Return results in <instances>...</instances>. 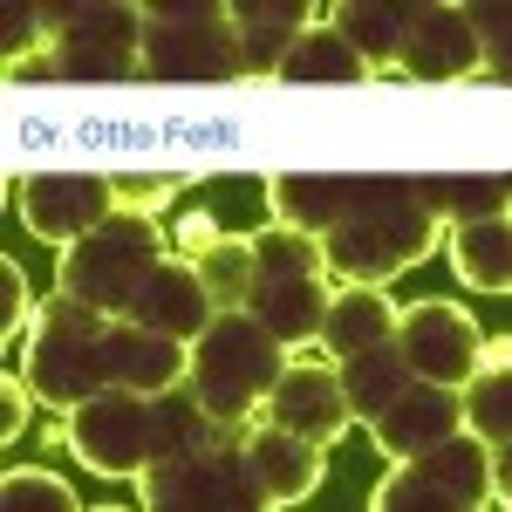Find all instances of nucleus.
<instances>
[{
    "label": "nucleus",
    "instance_id": "obj_1",
    "mask_svg": "<svg viewBox=\"0 0 512 512\" xmlns=\"http://www.w3.org/2000/svg\"><path fill=\"white\" fill-rule=\"evenodd\" d=\"M280 369H287V349H280L260 321L253 315H219L192 342L185 390L205 403V417H212L219 431H239V424L267 403V390L280 383Z\"/></svg>",
    "mask_w": 512,
    "mask_h": 512
},
{
    "label": "nucleus",
    "instance_id": "obj_2",
    "mask_svg": "<svg viewBox=\"0 0 512 512\" xmlns=\"http://www.w3.org/2000/svg\"><path fill=\"white\" fill-rule=\"evenodd\" d=\"M158 267H164L158 219H151V212H110L89 239H76V246L62 253V287H55V294H69L82 308L123 321L137 308V294L151 287Z\"/></svg>",
    "mask_w": 512,
    "mask_h": 512
},
{
    "label": "nucleus",
    "instance_id": "obj_3",
    "mask_svg": "<svg viewBox=\"0 0 512 512\" xmlns=\"http://www.w3.org/2000/svg\"><path fill=\"white\" fill-rule=\"evenodd\" d=\"M103 335H110V315L82 308V301H69V294H48L35 342H28V355H21V369H28V383H35L41 403L76 410V403H89L96 390H110Z\"/></svg>",
    "mask_w": 512,
    "mask_h": 512
},
{
    "label": "nucleus",
    "instance_id": "obj_4",
    "mask_svg": "<svg viewBox=\"0 0 512 512\" xmlns=\"http://www.w3.org/2000/svg\"><path fill=\"white\" fill-rule=\"evenodd\" d=\"M41 21L55 28V55L41 62V76L62 82H123L144 76V28L151 7H41Z\"/></svg>",
    "mask_w": 512,
    "mask_h": 512
},
{
    "label": "nucleus",
    "instance_id": "obj_5",
    "mask_svg": "<svg viewBox=\"0 0 512 512\" xmlns=\"http://www.w3.org/2000/svg\"><path fill=\"white\" fill-rule=\"evenodd\" d=\"M144 76L158 82H233L239 76V21L233 7H151L144 28Z\"/></svg>",
    "mask_w": 512,
    "mask_h": 512
},
{
    "label": "nucleus",
    "instance_id": "obj_6",
    "mask_svg": "<svg viewBox=\"0 0 512 512\" xmlns=\"http://www.w3.org/2000/svg\"><path fill=\"white\" fill-rule=\"evenodd\" d=\"M69 444H76L82 465L110 478H137L151 458H164V424H158V396H137L110 383L96 390L89 403L69 410Z\"/></svg>",
    "mask_w": 512,
    "mask_h": 512
},
{
    "label": "nucleus",
    "instance_id": "obj_7",
    "mask_svg": "<svg viewBox=\"0 0 512 512\" xmlns=\"http://www.w3.org/2000/svg\"><path fill=\"white\" fill-rule=\"evenodd\" d=\"M137 499L158 512H246L260 506L253 485H246V465L233 451H171V458H151L137 472Z\"/></svg>",
    "mask_w": 512,
    "mask_h": 512
},
{
    "label": "nucleus",
    "instance_id": "obj_8",
    "mask_svg": "<svg viewBox=\"0 0 512 512\" xmlns=\"http://www.w3.org/2000/svg\"><path fill=\"white\" fill-rule=\"evenodd\" d=\"M396 355L410 362V376L444 383V390H465L478 376V328L472 315L444 308V301H417V308H396Z\"/></svg>",
    "mask_w": 512,
    "mask_h": 512
},
{
    "label": "nucleus",
    "instance_id": "obj_9",
    "mask_svg": "<svg viewBox=\"0 0 512 512\" xmlns=\"http://www.w3.org/2000/svg\"><path fill=\"white\" fill-rule=\"evenodd\" d=\"M110 212H117V185H110V178H89V171H41V178L21 185V219H28L48 246L89 239Z\"/></svg>",
    "mask_w": 512,
    "mask_h": 512
},
{
    "label": "nucleus",
    "instance_id": "obj_10",
    "mask_svg": "<svg viewBox=\"0 0 512 512\" xmlns=\"http://www.w3.org/2000/svg\"><path fill=\"white\" fill-rule=\"evenodd\" d=\"M321 451H328V444H315V437L260 424V431L239 444V465H246L253 499H260V506H294V499H308L321 485Z\"/></svg>",
    "mask_w": 512,
    "mask_h": 512
},
{
    "label": "nucleus",
    "instance_id": "obj_11",
    "mask_svg": "<svg viewBox=\"0 0 512 512\" xmlns=\"http://www.w3.org/2000/svg\"><path fill=\"white\" fill-rule=\"evenodd\" d=\"M396 69L417 82H458L478 69V35L465 7H410V28L396 48Z\"/></svg>",
    "mask_w": 512,
    "mask_h": 512
},
{
    "label": "nucleus",
    "instance_id": "obj_12",
    "mask_svg": "<svg viewBox=\"0 0 512 512\" xmlns=\"http://www.w3.org/2000/svg\"><path fill=\"white\" fill-rule=\"evenodd\" d=\"M267 424H280V431H294V437H315V444H335L355 417H349V403H342L335 369H301V362H287L280 383L267 390Z\"/></svg>",
    "mask_w": 512,
    "mask_h": 512
},
{
    "label": "nucleus",
    "instance_id": "obj_13",
    "mask_svg": "<svg viewBox=\"0 0 512 512\" xmlns=\"http://www.w3.org/2000/svg\"><path fill=\"white\" fill-rule=\"evenodd\" d=\"M103 355H110V383H123V390H137V396L178 390L185 369H192V342H171V335L144 328V321H110Z\"/></svg>",
    "mask_w": 512,
    "mask_h": 512
},
{
    "label": "nucleus",
    "instance_id": "obj_14",
    "mask_svg": "<svg viewBox=\"0 0 512 512\" xmlns=\"http://www.w3.org/2000/svg\"><path fill=\"white\" fill-rule=\"evenodd\" d=\"M369 431H376V444H383L390 458H417V451H431L437 437L465 431V417H458V390L410 376L390 410H383V417H369Z\"/></svg>",
    "mask_w": 512,
    "mask_h": 512
},
{
    "label": "nucleus",
    "instance_id": "obj_15",
    "mask_svg": "<svg viewBox=\"0 0 512 512\" xmlns=\"http://www.w3.org/2000/svg\"><path fill=\"white\" fill-rule=\"evenodd\" d=\"M123 321H144V328H158L171 342H198V335L219 321V308H212V294H205V280H198L192 260H171V253H164V267L151 274V287L137 294V308Z\"/></svg>",
    "mask_w": 512,
    "mask_h": 512
},
{
    "label": "nucleus",
    "instance_id": "obj_16",
    "mask_svg": "<svg viewBox=\"0 0 512 512\" xmlns=\"http://www.w3.org/2000/svg\"><path fill=\"white\" fill-rule=\"evenodd\" d=\"M403 472L437 485L451 512H472V506H492V444H478L472 431H451L437 437L431 451H417V458H403Z\"/></svg>",
    "mask_w": 512,
    "mask_h": 512
},
{
    "label": "nucleus",
    "instance_id": "obj_17",
    "mask_svg": "<svg viewBox=\"0 0 512 512\" xmlns=\"http://www.w3.org/2000/svg\"><path fill=\"white\" fill-rule=\"evenodd\" d=\"M267 205L287 233H308L321 246V233H335L342 219L355 212V178H335V171H280L267 178Z\"/></svg>",
    "mask_w": 512,
    "mask_h": 512
},
{
    "label": "nucleus",
    "instance_id": "obj_18",
    "mask_svg": "<svg viewBox=\"0 0 512 512\" xmlns=\"http://www.w3.org/2000/svg\"><path fill=\"white\" fill-rule=\"evenodd\" d=\"M246 315L260 321V328L274 335L280 349H294V342H315V335H321V315H328V287H321V274L260 280V287H253V301H246Z\"/></svg>",
    "mask_w": 512,
    "mask_h": 512
},
{
    "label": "nucleus",
    "instance_id": "obj_19",
    "mask_svg": "<svg viewBox=\"0 0 512 512\" xmlns=\"http://www.w3.org/2000/svg\"><path fill=\"white\" fill-rule=\"evenodd\" d=\"M390 335H396V301L383 294V287H342V294H328L321 349L335 355V362L376 349V342H390Z\"/></svg>",
    "mask_w": 512,
    "mask_h": 512
},
{
    "label": "nucleus",
    "instance_id": "obj_20",
    "mask_svg": "<svg viewBox=\"0 0 512 512\" xmlns=\"http://www.w3.org/2000/svg\"><path fill=\"white\" fill-rule=\"evenodd\" d=\"M335 383H342V403H349L355 424H369V417H383L403 383H410V362L396 355V342H376V349L349 355V362H335Z\"/></svg>",
    "mask_w": 512,
    "mask_h": 512
},
{
    "label": "nucleus",
    "instance_id": "obj_21",
    "mask_svg": "<svg viewBox=\"0 0 512 512\" xmlns=\"http://www.w3.org/2000/svg\"><path fill=\"white\" fill-rule=\"evenodd\" d=\"M321 267H335L349 287H390L403 274L390 260V246H383V233L369 226V212H349L335 233H321Z\"/></svg>",
    "mask_w": 512,
    "mask_h": 512
},
{
    "label": "nucleus",
    "instance_id": "obj_22",
    "mask_svg": "<svg viewBox=\"0 0 512 512\" xmlns=\"http://www.w3.org/2000/svg\"><path fill=\"white\" fill-rule=\"evenodd\" d=\"M451 260H458V280H465V287L506 294V280H512V233H506V212H492V219H465V226L451 233Z\"/></svg>",
    "mask_w": 512,
    "mask_h": 512
},
{
    "label": "nucleus",
    "instance_id": "obj_23",
    "mask_svg": "<svg viewBox=\"0 0 512 512\" xmlns=\"http://www.w3.org/2000/svg\"><path fill=\"white\" fill-rule=\"evenodd\" d=\"M403 28H410V7H390V0H349V7H335V35L349 41L369 69H390L396 62Z\"/></svg>",
    "mask_w": 512,
    "mask_h": 512
},
{
    "label": "nucleus",
    "instance_id": "obj_24",
    "mask_svg": "<svg viewBox=\"0 0 512 512\" xmlns=\"http://www.w3.org/2000/svg\"><path fill=\"white\" fill-rule=\"evenodd\" d=\"M280 82H369V62L335 28H301V35L287 41Z\"/></svg>",
    "mask_w": 512,
    "mask_h": 512
},
{
    "label": "nucleus",
    "instance_id": "obj_25",
    "mask_svg": "<svg viewBox=\"0 0 512 512\" xmlns=\"http://www.w3.org/2000/svg\"><path fill=\"white\" fill-rule=\"evenodd\" d=\"M458 417L478 444H512V376L506 369H478L458 390Z\"/></svg>",
    "mask_w": 512,
    "mask_h": 512
},
{
    "label": "nucleus",
    "instance_id": "obj_26",
    "mask_svg": "<svg viewBox=\"0 0 512 512\" xmlns=\"http://www.w3.org/2000/svg\"><path fill=\"white\" fill-rule=\"evenodd\" d=\"M198 280H205L219 315H246V301H253V239H212Z\"/></svg>",
    "mask_w": 512,
    "mask_h": 512
},
{
    "label": "nucleus",
    "instance_id": "obj_27",
    "mask_svg": "<svg viewBox=\"0 0 512 512\" xmlns=\"http://www.w3.org/2000/svg\"><path fill=\"white\" fill-rule=\"evenodd\" d=\"M205 198H212L205 219H212V233H219V239H253V233H260V212H274L260 178H212Z\"/></svg>",
    "mask_w": 512,
    "mask_h": 512
},
{
    "label": "nucleus",
    "instance_id": "obj_28",
    "mask_svg": "<svg viewBox=\"0 0 512 512\" xmlns=\"http://www.w3.org/2000/svg\"><path fill=\"white\" fill-rule=\"evenodd\" d=\"M294 274H321V246L308 233H287V226H260L253 233V287Z\"/></svg>",
    "mask_w": 512,
    "mask_h": 512
},
{
    "label": "nucleus",
    "instance_id": "obj_29",
    "mask_svg": "<svg viewBox=\"0 0 512 512\" xmlns=\"http://www.w3.org/2000/svg\"><path fill=\"white\" fill-rule=\"evenodd\" d=\"M424 198L465 226V219H492V212H506V178H424Z\"/></svg>",
    "mask_w": 512,
    "mask_h": 512
},
{
    "label": "nucleus",
    "instance_id": "obj_30",
    "mask_svg": "<svg viewBox=\"0 0 512 512\" xmlns=\"http://www.w3.org/2000/svg\"><path fill=\"white\" fill-rule=\"evenodd\" d=\"M233 21H239V69H246V76H280L294 28H280V21H260L253 7H233Z\"/></svg>",
    "mask_w": 512,
    "mask_h": 512
},
{
    "label": "nucleus",
    "instance_id": "obj_31",
    "mask_svg": "<svg viewBox=\"0 0 512 512\" xmlns=\"http://www.w3.org/2000/svg\"><path fill=\"white\" fill-rule=\"evenodd\" d=\"M0 499H7V512H76V492L55 472H7Z\"/></svg>",
    "mask_w": 512,
    "mask_h": 512
},
{
    "label": "nucleus",
    "instance_id": "obj_32",
    "mask_svg": "<svg viewBox=\"0 0 512 512\" xmlns=\"http://www.w3.org/2000/svg\"><path fill=\"white\" fill-rule=\"evenodd\" d=\"M28 280H21V267L14 260H0V335H7V355H21V342H28Z\"/></svg>",
    "mask_w": 512,
    "mask_h": 512
},
{
    "label": "nucleus",
    "instance_id": "obj_33",
    "mask_svg": "<svg viewBox=\"0 0 512 512\" xmlns=\"http://www.w3.org/2000/svg\"><path fill=\"white\" fill-rule=\"evenodd\" d=\"M41 28H48V21H41V7H28V0H14V7H7V62H14V69H21V55L35 48Z\"/></svg>",
    "mask_w": 512,
    "mask_h": 512
},
{
    "label": "nucleus",
    "instance_id": "obj_34",
    "mask_svg": "<svg viewBox=\"0 0 512 512\" xmlns=\"http://www.w3.org/2000/svg\"><path fill=\"white\" fill-rule=\"evenodd\" d=\"M28 396H35L28 369H14L7 390H0V437H21V424H28Z\"/></svg>",
    "mask_w": 512,
    "mask_h": 512
}]
</instances>
